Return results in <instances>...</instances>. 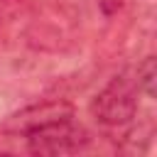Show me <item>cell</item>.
Masks as SVG:
<instances>
[{
	"instance_id": "obj_1",
	"label": "cell",
	"mask_w": 157,
	"mask_h": 157,
	"mask_svg": "<svg viewBox=\"0 0 157 157\" xmlns=\"http://www.w3.org/2000/svg\"><path fill=\"white\" fill-rule=\"evenodd\" d=\"M27 137V150L32 155H71L88 145V132L83 125L74 120V115L54 118L42 125L22 132Z\"/></svg>"
},
{
	"instance_id": "obj_2",
	"label": "cell",
	"mask_w": 157,
	"mask_h": 157,
	"mask_svg": "<svg viewBox=\"0 0 157 157\" xmlns=\"http://www.w3.org/2000/svg\"><path fill=\"white\" fill-rule=\"evenodd\" d=\"M91 113L98 123L118 128L128 125L137 113V83L128 74L113 76L91 103Z\"/></svg>"
},
{
	"instance_id": "obj_3",
	"label": "cell",
	"mask_w": 157,
	"mask_h": 157,
	"mask_svg": "<svg viewBox=\"0 0 157 157\" xmlns=\"http://www.w3.org/2000/svg\"><path fill=\"white\" fill-rule=\"evenodd\" d=\"M66 115H74L69 103L47 101V103H39V105H32V108H25V110L10 115L7 123L2 125V130L5 132H27L34 125H42V123L54 120V118H66Z\"/></svg>"
},
{
	"instance_id": "obj_4",
	"label": "cell",
	"mask_w": 157,
	"mask_h": 157,
	"mask_svg": "<svg viewBox=\"0 0 157 157\" xmlns=\"http://www.w3.org/2000/svg\"><path fill=\"white\" fill-rule=\"evenodd\" d=\"M155 76H157L155 56H145L135 71V83H137V91H142L147 98H155Z\"/></svg>"
}]
</instances>
